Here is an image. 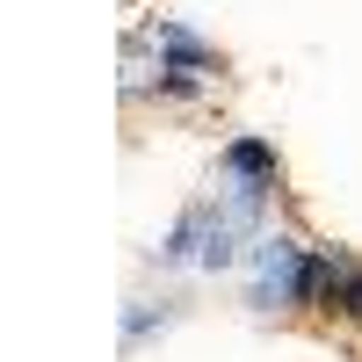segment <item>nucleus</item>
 Masks as SVG:
<instances>
[{
    "instance_id": "1",
    "label": "nucleus",
    "mask_w": 362,
    "mask_h": 362,
    "mask_svg": "<svg viewBox=\"0 0 362 362\" xmlns=\"http://www.w3.org/2000/svg\"><path fill=\"white\" fill-rule=\"evenodd\" d=\"M247 305L254 312H312V247L290 232H261L247 247Z\"/></svg>"
},
{
    "instance_id": "2",
    "label": "nucleus",
    "mask_w": 362,
    "mask_h": 362,
    "mask_svg": "<svg viewBox=\"0 0 362 362\" xmlns=\"http://www.w3.org/2000/svg\"><path fill=\"white\" fill-rule=\"evenodd\" d=\"M312 312L362 326V254H348V247H312Z\"/></svg>"
},
{
    "instance_id": "3",
    "label": "nucleus",
    "mask_w": 362,
    "mask_h": 362,
    "mask_svg": "<svg viewBox=\"0 0 362 362\" xmlns=\"http://www.w3.org/2000/svg\"><path fill=\"white\" fill-rule=\"evenodd\" d=\"M131 37H138L145 51H153L160 66H189V73H210V80L225 73L218 44H210V37H196V29H189V22H174V15H153V22H138Z\"/></svg>"
},
{
    "instance_id": "4",
    "label": "nucleus",
    "mask_w": 362,
    "mask_h": 362,
    "mask_svg": "<svg viewBox=\"0 0 362 362\" xmlns=\"http://www.w3.org/2000/svg\"><path fill=\"white\" fill-rule=\"evenodd\" d=\"M218 174H225V181H261V189H276V181H283V153H276L268 138L239 131V138L218 145Z\"/></svg>"
},
{
    "instance_id": "5",
    "label": "nucleus",
    "mask_w": 362,
    "mask_h": 362,
    "mask_svg": "<svg viewBox=\"0 0 362 362\" xmlns=\"http://www.w3.org/2000/svg\"><path fill=\"white\" fill-rule=\"evenodd\" d=\"M210 73H189V66H153V87H145V95L153 102H174V109H189V102H203L210 95Z\"/></svg>"
},
{
    "instance_id": "6",
    "label": "nucleus",
    "mask_w": 362,
    "mask_h": 362,
    "mask_svg": "<svg viewBox=\"0 0 362 362\" xmlns=\"http://www.w3.org/2000/svg\"><path fill=\"white\" fill-rule=\"evenodd\" d=\"M174 319H181V305H167V297H160V305H153V297H138V305H124V348H145L153 334H167Z\"/></svg>"
}]
</instances>
